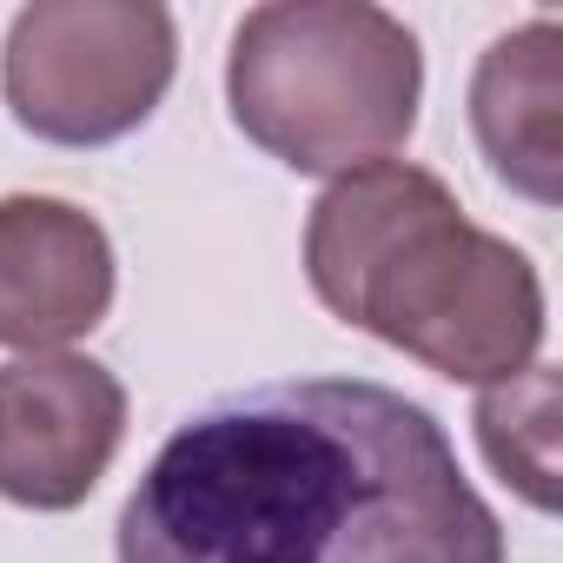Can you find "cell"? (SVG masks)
I'll return each instance as SVG.
<instances>
[{
	"label": "cell",
	"instance_id": "cell-2",
	"mask_svg": "<svg viewBox=\"0 0 563 563\" xmlns=\"http://www.w3.org/2000/svg\"><path fill=\"white\" fill-rule=\"evenodd\" d=\"M312 299L451 385H504L543 352L537 265L464 219L457 192L411 159L339 173L306 219Z\"/></svg>",
	"mask_w": 563,
	"mask_h": 563
},
{
	"label": "cell",
	"instance_id": "cell-4",
	"mask_svg": "<svg viewBox=\"0 0 563 563\" xmlns=\"http://www.w3.org/2000/svg\"><path fill=\"white\" fill-rule=\"evenodd\" d=\"M179 74V27L159 0H34L0 47L14 126L47 146H113L153 120Z\"/></svg>",
	"mask_w": 563,
	"mask_h": 563
},
{
	"label": "cell",
	"instance_id": "cell-3",
	"mask_svg": "<svg viewBox=\"0 0 563 563\" xmlns=\"http://www.w3.org/2000/svg\"><path fill=\"white\" fill-rule=\"evenodd\" d=\"M418 34L372 0H265L232 27V126L292 173H358L418 126Z\"/></svg>",
	"mask_w": 563,
	"mask_h": 563
},
{
	"label": "cell",
	"instance_id": "cell-5",
	"mask_svg": "<svg viewBox=\"0 0 563 563\" xmlns=\"http://www.w3.org/2000/svg\"><path fill=\"white\" fill-rule=\"evenodd\" d=\"M126 438V385L80 352L0 365V497L21 510H80Z\"/></svg>",
	"mask_w": 563,
	"mask_h": 563
},
{
	"label": "cell",
	"instance_id": "cell-7",
	"mask_svg": "<svg viewBox=\"0 0 563 563\" xmlns=\"http://www.w3.org/2000/svg\"><path fill=\"white\" fill-rule=\"evenodd\" d=\"M471 133L510 192L537 206L563 199V27L556 14L510 27L477 54Z\"/></svg>",
	"mask_w": 563,
	"mask_h": 563
},
{
	"label": "cell",
	"instance_id": "cell-8",
	"mask_svg": "<svg viewBox=\"0 0 563 563\" xmlns=\"http://www.w3.org/2000/svg\"><path fill=\"white\" fill-rule=\"evenodd\" d=\"M477 444L490 471L543 517H556V372L530 365L504 385H484L477 411Z\"/></svg>",
	"mask_w": 563,
	"mask_h": 563
},
{
	"label": "cell",
	"instance_id": "cell-6",
	"mask_svg": "<svg viewBox=\"0 0 563 563\" xmlns=\"http://www.w3.org/2000/svg\"><path fill=\"white\" fill-rule=\"evenodd\" d=\"M113 239L93 212L54 192L0 199V345L8 352H67L113 312Z\"/></svg>",
	"mask_w": 563,
	"mask_h": 563
},
{
	"label": "cell",
	"instance_id": "cell-1",
	"mask_svg": "<svg viewBox=\"0 0 563 563\" xmlns=\"http://www.w3.org/2000/svg\"><path fill=\"white\" fill-rule=\"evenodd\" d=\"M120 563H504L444 424L372 378H286L192 411L113 523Z\"/></svg>",
	"mask_w": 563,
	"mask_h": 563
}]
</instances>
